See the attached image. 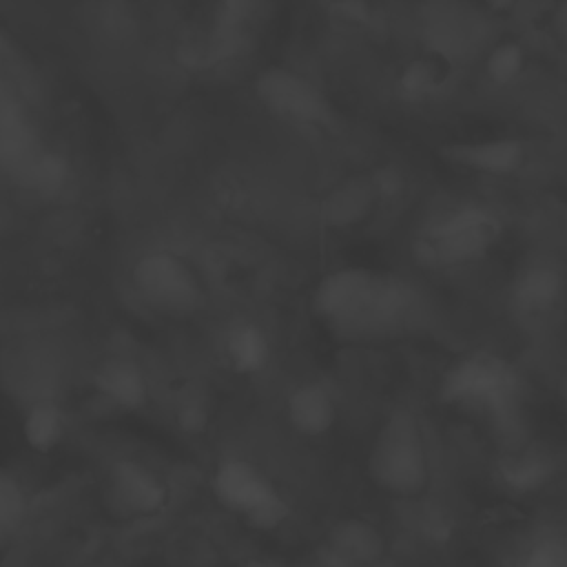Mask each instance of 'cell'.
I'll return each mask as SVG.
<instances>
[{
    "instance_id": "7c38bea8",
    "label": "cell",
    "mask_w": 567,
    "mask_h": 567,
    "mask_svg": "<svg viewBox=\"0 0 567 567\" xmlns=\"http://www.w3.org/2000/svg\"><path fill=\"white\" fill-rule=\"evenodd\" d=\"M284 416L288 427L301 439H323L339 421V401L332 388L319 379L297 383L286 401Z\"/></svg>"
},
{
    "instance_id": "ffe728a7",
    "label": "cell",
    "mask_w": 567,
    "mask_h": 567,
    "mask_svg": "<svg viewBox=\"0 0 567 567\" xmlns=\"http://www.w3.org/2000/svg\"><path fill=\"white\" fill-rule=\"evenodd\" d=\"M233 567H286V565L272 556H246L237 560Z\"/></svg>"
},
{
    "instance_id": "52a82bcc",
    "label": "cell",
    "mask_w": 567,
    "mask_h": 567,
    "mask_svg": "<svg viewBox=\"0 0 567 567\" xmlns=\"http://www.w3.org/2000/svg\"><path fill=\"white\" fill-rule=\"evenodd\" d=\"M100 503L106 516L115 523H144L166 512L171 503V487L146 461L117 456L102 474Z\"/></svg>"
},
{
    "instance_id": "5b68a950",
    "label": "cell",
    "mask_w": 567,
    "mask_h": 567,
    "mask_svg": "<svg viewBox=\"0 0 567 567\" xmlns=\"http://www.w3.org/2000/svg\"><path fill=\"white\" fill-rule=\"evenodd\" d=\"M213 501L250 529L272 532L290 516V503L279 483L252 458L224 454L210 470Z\"/></svg>"
},
{
    "instance_id": "8992f818",
    "label": "cell",
    "mask_w": 567,
    "mask_h": 567,
    "mask_svg": "<svg viewBox=\"0 0 567 567\" xmlns=\"http://www.w3.org/2000/svg\"><path fill=\"white\" fill-rule=\"evenodd\" d=\"M128 281L140 303L162 319H190L206 303V284L199 270L173 248L142 252L128 270Z\"/></svg>"
},
{
    "instance_id": "ba28073f",
    "label": "cell",
    "mask_w": 567,
    "mask_h": 567,
    "mask_svg": "<svg viewBox=\"0 0 567 567\" xmlns=\"http://www.w3.org/2000/svg\"><path fill=\"white\" fill-rule=\"evenodd\" d=\"M567 295L565 272L547 259L525 264L512 279L509 306L525 326L547 323L563 306Z\"/></svg>"
},
{
    "instance_id": "3957f363",
    "label": "cell",
    "mask_w": 567,
    "mask_h": 567,
    "mask_svg": "<svg viewBox=\"0 0 567 567\" xmlns=\"http://www.w3.org/2000/svg\"><path fill=\"white\" fill-rule=\"evenodd\" d=\"M503 237L501 215L478 202H463L430 217L412 241L414 259L436 272L470 268L487 259Z\"/></svg>"
},
{
    "instance_id": "9c48e42d",
    "label": "cell",
    "mask_w": 567,
    "mask_h": 567,
    "mask_svg": "<svg viewBox=\"0 0 567 567\" xmlns=\"http://www.w3.org/2000/svg\"><path fill=\"white\" fill-rule=\"evenodd\" d=\"M257 97L277 117L295 124H317L326 117V100L319 89L290 69H268L257 80Z\"/></svg>"
},
{
    "instance_id": "4fadbf2b",
    "label": "cell",
    "mask_w": 567,
    "mask_h": 567,
    "mask_svg": "<svg viewBox=\"0 0 567 567\" xmlns=\"http://www.w3.org/2000/svg\"><path fill=\"white\" fill-rule=\"evenodd\" d=\"M20 434L35 454L58 452L69 434V414L62 401L51 394L31 399L20 416Z\"/></svg>"
},
{
    "instance_id": "6da1fadb",
    "label": "cell",
    "mask_w": 567,
    "mask_h": 567,
    "mask_svg": "<svg viewBox=\"0 0 567 567\" xmlns=\"http://www.w3.org/2000/svg\"><path fill=\"white\" fill-rule=\"evenodd\" d=\"M310 310L339 343L377 346L425 328L430 306L419 286L396 272L339 266L310 292Z\"/></svg>"
},
{
    "instance_id": "44dd1931",
    "label": "cell",
    "mask_w": 567,
    "mask_h": 567,
    "mask_svg": "<svg viewBox=\"0 0 567 567\" xmlns=\"http://www.w3.org/2000/svg\"><path fill=\"white\" fill-rule=\"evenodd\" d=\"M69 567H106V565H102V563H97V560H82V563H73V565H69Z\"/></svg>"
},
{
    "instance_id": "ac0fdd59",
    "label": "cell",
    "mask_w": 567,
    "mask_h": 567,
    "mask_svg": "<svg viewBox=\"0 0 567 567\" xmlns=\"http://www.w3.org/2000/svg\"><path fill=\"white\" fill-rule=\"evenodd\" d=\"M549 463L543 452H536L532 445H525L520 439L514 441L512 452H503L498 463V472L503 481L514 489H532L538 487L547 476Z\"/></svg>"
},
{
    "instance_id": "30bf717a",
    "label": "cell",
    "mask_w": 567,
    "mask_h": 567,
    "mask_svg": "<svg viewBox=\"0 0 567 567\" xmlns=\"http://www.w3.org/2000/svg\"><path fill=\"white\" fill-rule=\"evenodd\" d=\"M91 385L100 401L117 412H142L151 401V377L146 368L128 354H109L91 372Z\"/></svg>"
},
{
    "instance_id": "277c9868",
    "label": "cell",
    "mask_w": 567,
    "mask_h": 567,
    "mask_svg": "<svg viewBox=\"0 0 567 567\" xmlns=\"http://www.w3.org/2000/svg\"><path fill=\"white\" fill-rule=\"evenodd\" d=\"M365 474L385 496L412 501L427 492L432 456L421 419L410 408H394L374 430L365 454Z\"/></svg>"
},
{
    "instance_id": "8fae6325",
    "label": "cell",
    "mask_w": 567,
    "mask_h": 567,
    "mask_svg": "<svg viewBox=\"0 0 567 567\" xmlns=\"http://www.w3.org/2000/svg\"><path fill=\"white\" fill-rule=\"evenodd\" d=\"M219 354L235 377L255 379L270 368L275 359V343L259 321L239 317L224 328L219 337Z\"/></svg>"
},
{
    "instance_id": "e0dca14e",
    "label": "cell",
    "mask_w": 567,
    "mask_h": 567,
    "mask_svg": "<svg viewBox=\"0 0 567 567\" xmlns=\"http://www.w3.org/2000/svg\"><path fill=\"white\" fill-rule=\"evenodd\" d=\"M31 498L22 478L0 467V545L13 540L29 520Z\"/></svg>"
},
{
    "instance_id": "d6986e66",
    "label": "cell",
    "mask_w": 567,
    "mask_h": 567,
    "mask_svg": "<svg viewBox=\"0 0 567 567\" xmlns=\"http://www.w3.org/2000/svg\"><path fill=\"white\" fill-rule=\"evenodd\" d=\"M523 69V51L518 44H501L492 51L487 62V73L496 84L512 82Z\"/></svg>"
},
{
    "instance_id": "2e32d148",
    "label": "cell",
    "mask_w": 567,
    "mask_h": 567,
    "mask_svg": "<svg viewBox=\"0 0 567 567\" xmlns=\"http://www.w3.org/2000/svg\"><path fill=\"white\" fill-rule=\"evenodd\" d=\"M509 567H567V532L536 529L516 549Z\"/></svg>"
},
{
    "instance_id": "9a60e30c",
    "label": "cell",
    "mask_w": 567,
    "mask_h": 567,
    "mask_svg": "<svg viewBox=\"0 0 567 567\" xmlns=\"http://www.w3.org/2000/svg\"><path fill=\"white\" fill-rule=\"evenodd\" d=\"M456 162L492 173V175H507L516 171L523 162V148L516 140H485V142H472L456 151Z\"/></svg>"
},
{
    "instance_id": "5bb4252c",
    "label": "cell",
    "mask_w": 567,
    "mask_h": 567,
    "mask_svg": "<svg viewBox=\"0 0 567 567\" xmlns=\"http://www.w3.org/2000/svg\"><path fill=\"white\" fill-rule=\"evenodd\" d=\"M326 549L341 565H365L379 556L381 538L365 520H343L330 532Z\"/></svg>"
},
{
    "instance_id": "7a4b0ae2",
    "label": "cell",
    "mask_w": 567,
    "mask_h": 567,
    "mask_svg": "<svg viewBox=\"0 0 567 567\" xmlns=\"http://www.w3.org/2000/svg\"><path fill=\"white\" fill-rule=\"evenodd\" d=\"M439 399L461 416L492 427L505 443L518 441L527 390L507 357L487 348L463 352L443 370Z\"/></svg>"
}]
</instances>
